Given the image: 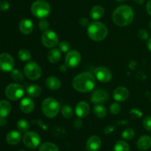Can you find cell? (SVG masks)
<instances>
[{
	"instance_id": "cell-5",
	"label": "cell",
	"mask_w": 151,
	"mask_h": 151,
	"mask_svg": "<svg viewBox=\"0 0 151 151\" xmlns=\"http://www.w3.org/2000/svg\"><path fill=\"white\" fill-rule=\"evenodd\" d=\"M31 12L35 17L43 19L50 15L51 7L45 0H36L31 5Z\"/></svg>"
},
{
	"instance_id": "cell-30",
	"label": "cell",
	"mask_w": 151,
	"mask_h": 151,
	"mask_svg": "<svg viewBox=\"0 0 151 151\" xmlns=\"http://www.w3.org/2000/svg\"><path fill=\"white\" fill-rule=\"evenodd\" d=\"M114 151H130V147L126 142L120 140L115 144Z\"/></svg>"
},
{
	"instance_id": "cell-37",
	"label": "cell",
	"mask_w": 151,
	"mask_h": 151,
	"mask_svg": "<svg viewBox=\"0 0 151 151\" xmlns=\"http://www.w3.org/2000/svg\"><path fill=\"white\" fill-rule=\"evenodd\" d=\"M138 37L142 41H147L149 38L148 32L144 29H139L138 32Z\"/></svg>"
},
{
	"instance_id": "cell-36",
	"label": "cell",
	"mask_w": 151,
	"mask_h": 151,
	"mask_svg": "<svg viewBox=\"0 0 151 151\" xmlns=\"http://www.w3.org/2000/svg\"><path fill=\"white\" fill-rule=\"evenodd\" d=\"M49 27H50V23H49L48 21L45 20L44 19H41L38 23V28H39L40 30L43 31V32L48 30Z\"/></svg>"
},
{
	"instance_id": "cell-31",
	"label": "cell",
	"mask_w": 151,
	"mask_h": 151,
	"mask_svg": "<svg viewBox=\"0 0 151 151\" xmlns=\"http://www.w3.org/2000/svg\"><path fill=\"white\" fill-rule=\"evenodd\" d=\"M17 128L21 132L26 133L29 131V124L26 119H20L17 122Z\"/></svg>"
},
{
	"instance_id": "cell-2",
	"label": "cell",
	"mask_w": 151,
	"mask_h": 151,
	"mask_svg": "<svg viewBox=\"0 0 151 151\" xmlns=\"http://www.w3.org/2000/svg\"><path fill=\"white\" fill-rule=\"evenodd\" d=\"M134 19V12L131 7L128 5H121L116 7L112 14L114 23L119 27L129 25Z\"/></svg>"
},
{
	"instance_id": "cell-7",
	"label": "cell",
	"mask_w": 151,
	"mask_h": 151,
	"mask_svg": "<svg viewBox=\"0 0 151 151\" xmlns=\"http://www.w3.org/2000/svg\"><path fill=\"white\" fill-rule=\"evenodd\" d=\"M24 94L22 86L18 83H11L6 87L5 95L10 100H18L22 98Z\"/></svg>"
},
{
	"instance_id": "cell-9",
	"label": "cell",
	"mask_w": 151,
	"mask_h": 151,
	"mask_svg": "<svg viewBox=\"0 0 151 151\" xmlns=\"http://www.w3.org/2000/svg\"><path fill=\"white\" fill-rule=\"evenodd\" d=\"M23 143L27 148L33 150L40 145L41 137L36 132L27 131L24 134Z\"/></svg>"
},
{
	"instance_id": "cell-41",
	"label": "cell",
	"mask_w": 151,
	"mask_h": 151,
	"mask_svg": "<svg viewBox=\"0 0 151 151\" xmlns=\"http://www.w3.org/2000/svg\"><path fill=\"white\" fill-rule=\"evenodd\" d=\"M53 134L54 135H56V134H58V137H60V136H63V134H66V132H65V130L62 129V128H59V127H57V128H55L54 131H53Z\"/></svg>"
},
{
	"instance_id": "cell-51",
	"label": "cell",
	"mask_w": 151,
	"mask_h": 151,
	"mask_svg": "<svg viewBox=\"0 0 151 151\" xmlns=\"http://www.w3.org/2000/svg\"><path fill=\"white\" fill-rule=\"evenodd\" d=\"M149 27H150V28L151 29V21L150 22V23H149Z\"/></svg>"
},
{
	"instance_id": "cell-32",
	"label": "cell",
	"mask_w": 151,
	"mask_h": 151,
	"mask_svg": "<svg viewBox=\"0 0 151 151\" xmlns=\"http://www.w3.org/2000/svg\"><path fill=\"white\" fill-rule=\"evenodd\" d=\"M11 78L16 82H22L24 80V75L19 69H13L11 71Z\"/></svg>"
},
{
	"instance_id": "cell-35",
	"label": "cell",
	"mask_w": 151,
	"mask_h": 151,
	"mask_svg": "<svg viewBox=\"0 0 151 151\" xmlns=\"http://www.w3.org/2000/svg\"><path fill=\"white\" fill-rule=\"evenodd\" d=\"M59 50L62 52L67 53L70 50V44H69V42L66 41H61V42L59 43Z\"/></svg>"
},
{
	"instance_id": "cell-12",
	"label": "cell",
	"mask_w": 151,
	"mask_h": 151,
	"mask_svg": "<svg viewBox=\"0 0 151 151\" xmlns=\"http://www.w3.org/2000/svg\"><path fill=\"white\" fill-rule=\"evenodd\" d=\"M109 99V94L103 88H98L91 94V102L94 104L106 103Z\"/></svg>"
},
{
	"instance_id": "cell-27",
	"label": "cell",
	"mask_w": 151,
	"mask_h": 151,
	"mask_svg": "<svg viewBox=\"0 0 151 151\" xmlns=\"http://www.w3.org/2000/svg\"><path fill=\"white\" fill-rule=\"evenodd\" d=\"M60 111H61L62 116L66 119H71L74 115L73 109L68 105H64L63 106H62Z\"/></svg>"
},
{
	"instance_id": "cell-11",
	"label": "cell",
	"mask_w": 151,
	"mask_h": 151,
	"mask_svg": "<svg viewBox=\"0 0 151 151\" xmlns=\"http://www.w3.org/2000/svg\"><path fill=\"white\" fill-rule=\"evenodd\" d=\"M81 55L77 50H71L68 52L65 58V63L68 67L75 68L81 63Z\"/></svg>"
},
{
	"instance_id": "cell-15",
	"label": "cell",
	"mask_w": 151,
	"mask_h": 151,
	"mask_svg": "<svg viewBox=\"0 0 151 151\" xmlns=\"http://www.w3.org/2000/svg\"><path fill=\"white\" fill-rule=\"evenodd\" d=\"M113 97L114 99L117 102L125 101L129 97V91L125 87L119 86L114 91Z\"/></svg>"
},
{
	"instance_id": "cell-42",
	"label": "cell",
	"mask_w": 151,
	"mask_h": 151,
	"mask_svg": "<svg viewBox=\"0 0 151 151\" xmlns=\"http://www.w3.org/2000/svg\"><path fill=\"white\" fill-rule=\"evenodd\" d=\"M82 126H83V121L81 120V118L75 120V122H74V127H75L76 129H80Z\"/></svg>"
},
{
	"instance_id": "cell-25",
	"label": "cell",
	"mask_w": 151,
	"mask_h": 151,
	"mask_svg": "<svg viewBox=\"0 0 151 151\" xmlns=\"http://www.w3.org/2000/svg\"><path fill=\"white\" fill-rule=\"evenodd\" d=\"M27 94L31 97H38L41 94V88L36 84L29 85L27 88Z\"/></svg>"
},
{
	"instance_id": "cell-47",
	"label": "cell",
	"mask_w": 151,
	"mask_h": 151,
	"mask_svg": "<svg viewBox=\"0 0 151 151\" xmlns=\"http://www.w3.org/2000/svg\"><path fill=\"white\" fill-rule=\"evenodd\" d=\"M7 124V120L4 117H0V126L3 127Z\"/></svg>"
},
{
	"instance_id": "cell-21",
	"label": "cell",
	"mask_w": 151,
	"mask_h": 151,
	"mask_svg": "<svg viewBox=\"0 0 151 151\" xmlns=\"http://www.w3.org/2000/svg\"><path fill=\"white\" fill-rule=\"evenodd\" d=\"M46 86L47 88L52 91H56L59 89L61 86L60 81L55 76H50L46 80Z\"/></svg>"
},
{
	"instance_id": "cell-50",
	"label": "cell",
	"mask_w": 151,
	"mask_h": 151,
	"mask_svg": "<svg viewBox=\"0 0 151 151\" xmlns=\"http://www.w3.org/2000/svg\"><path fill=\"white\" fill-rule=\"evenodd\" d=\"M115 1H119V2H121V1H125V0H115Z\"/></svg>"
},
{
	"instance_id": "cell-24",
	"label": "cell",
	"mask_w": 151,
	"mask_h": 151,
	"mask_svg": "<svg viewBox=\"0 0 151 151\" xmlns=\"http://www.w3.org/2000/svg\"><path fill=\"white\" fill-rule=\"evenodd\" d=\"M11 111V105L7 100L0 101V117L7 116Z\"/></svg>"
},
{
	"instance_id": "cell-18",
	"label": "cell",
	"mask_w": 151,
	"mask_h": 151,
	"mask_svg": "<svg viewBox=\"0 0 151 151\" xmlns=\"http://www.w3.org/2000/svg\"><path fill=\"white\" fill-rule=\"evenodd\" d=\"M34 25L29 19H24L19 23V29L24 35H29L33 31Z\"/></svg>"
},
{
	"instance_id": "cell-19",
	"label": "cell",
	"mask_w": 151,
	"mask_h": 151,
	"mask_svg": "<svg viewBox=\"0 0 151 151\" xmlns=\"http://www.w3.org/2000/svg\"><path fill=\"white\" fill-rule=\"evenodd\" d=\"M21 139H22V135L17 131H10L6 137V141L9 145H11L19 144Z\"/></svg>"
},
{
	"instance_id": "cell-17",
	"label": "cell",
	"mask_w": 151,
	"mask_h": 151,
	"mask_svg": "<svg viewBox=\"0 0 151 151\" xmlns=\"http://www.w3.org/2000/svg\"><path fill=\"white\" fill-rule=\"evenodd\" d=\"M101 146V139L97 136H91L86 142V150L88 151H97Z\"/></svg>"
},
{
	"instance_id": "cell-45",
	"label": "cell",
	"mask_w": 151,
	"mask_h": 151,
	"mask_svg": "<svg viewBox=\"0 0 151 151\" xmlns=\"http://www.w3.org/2000/svg\"><path fill=\"white\" fill-rule=\"evenodd\" d=\"M146 10H147V13L151 16V0H149L147 1V4H146Z\"/></svg>"
},
{
	"instance_id": "cell-16",
	"label": "cell",
	"mask_w": 151,
	"mask_h": 151,
	"mask_svg": "<svg viewBox=\"0 0 151 151\" xmlns=\"http://www.w3.org/2000/svg\"><path fill=\"white\" fill-rule=\"evenodd\" d=\"M19 107L23 113L29 114L35 109V102L30 97H24L21 100Z\"/></svg>"
},
{
	"instance_id": "cell-43",
	"label": "cell",
	"mask_w": 151,
	"mask_h": 151,
	"mask_svg": "<svg viewBox=\"0 0 151 151\" xmlns=\"http://www.w3.org/2000/svg\"><path fill=\"white\" fill-rule=\"evenodd\" d=\"M79 23L80 24L82 25V26L83 27H86L88 26V25H89V22H88V19H86V18H81L79 20Z\"/></svg>"
},
{
	"instance_id": "cell-8",
	"label": "cell",
	"mask_w": 151,
	"mask_h": 151,
	"mask_svg": "<svg viewBox=\"0 0 151 151\" xmlns=\"http://www.w3.org/2000/svg\"><path fill=\"white\" fill-rule=\"evenodd\" d=\"M41 42L47 48H53L58 44L59 38L55 32L48 29L41 35Z\"/></svg>"
},
{
	"instance_id": "cell-28",
	"label": "cell",
	"mask_w": 151,
	"mask_h": 151,
	"mask_svg": "<svg viewBox=\"0 0 151 151\" xmlns=\"http://www.w3.org/2000/svg\"><path fill=\"white\" fill-rule=\"evenodd\" d=\"M38 151H59L58 147L52 142H44L39 147Z\"/></svg>"
},
{
	"instance_id": "cell-52",
	"label": "cell",
	"mask_w": 151,
	"mask_h": 151,
	"mask_svg": "<svg viewBox=\"0 0 151 151\" xmlns=\"http://www.w3.org/2000/svg\"><path fill=\"white\" fill-rule=\"evenodd\" d=\"M20 151H25V150H20Z\"/></svg>"
},
{
	"instance_id": "cell-33",
	"label": "cell",
	"mask_w": 151,
	"mask_h": 151,
	"mask_svg": "<svg viewBox=\"0 0 151 151\" xmlns=\"http://www.w3.org/2000/svg\"><path fill=\"white\" fill-rule=\"evenodd\" d=\"M135 137V131L133 128H127L122 133V137L124 139L131 140Z\"/></svg>"
},
{
	"instance_id": "cell-10",
	"label": "cell",
	"mask_w": 151,
	"mask_h": 151,
	"mask_svg": "<svg viewBox=\"0 0 151 151\" xmlns=\"http://www.w3.org/2000/svg\"><path fill=\"white\" fill-rule=\"evenodd\" d=\"M15 66L13 58L8 53L0 54V70L4 72H11Z\"/></svg>"
},
{
	"instance_id": "cell-48",
	"label": "cell",
	"mask_w": 151,
	"mask_h": 151,
	"mask_svg": "<svg viewBox=\"0 0 151 151\" xmlns=\"http://www.w3.org/2000/svg\"><path fill=\"white\" fill-rule=\"evenodd\" d=\"M146 45H147V49L151 52V38H148L147 43H146Z\"/></svg>"
},
{
	"instance_id": "cell-34",
	"label": "cell",
	"mask_w": 151,
	"mask_h": 151,
	"mask_svg": "<svg viewBox=\"0 0 151 151\" xmlns=\"http://www.w3.org/2000/svg\"><path fill=\"white\" fill-rule=\"evenodd\" d=\"M109 111H110L111 114L114 115L118 114L120 113L121 111V106L119 103H114L113 104H111L109 107Z\"/></svg>"
},
{
	"instance_id": "cell-20",
	"label": "cell",
	"mask_w": 151,
	"mask_h": 151,
	"mask_svg": "<svg viewBox=\"0 0 151 151\" xmlns=\"http://www.w3.org/2000/svg\"><path fill=\"white\" fill-rule=\"evenodd\" d=\"M137 147L141 150H147L151 147V138L145 135L140 137L137 141Z\"/></svg>"
},
{
	"instance_id": "cell-4",
	"label": "cell",
	"mask_w": 151,
	"mask_h": 151,
	"mask_svg": "<svg viewBox=\"0 0 151 151\" xmlns=\"http://www.w3.org/2000/svg\"><path fill=\"white\" fill-rule=\"evenodd\" d=\"M41 109L44 116L52 119L58 114L60 110V106L58 101L55 99L53 97H48L43 101Z\"/></svg>"
},
{
	"instance_id": "cell-26",
	"label": "cell",
	"mask_w": 151,
	"mask_h": 151,
	"mask_svg": "<svg viewBox=\"0 0 151 151\" xmlns=\"http://www.w3.org/2000/svg\"><path fill=\"white\" fill-rule=\"evenodd\" d=\"M94 115L98 118H104L107 115V110L103 106L100 104H96L93 109Z\"/></svg>"
},
{
	"instance_id": "cell-40",
	"label": "cell",
	"mask_w": 151,
	"mask_h": 151,
	"mask_svg": "<svg viewBox=\"0 0 151 151\" xmlns=\"http://www.w3.org/2000/svg\"><path fill=\"white\" fill-rule=\"evenodd\" d=\"M10 7V4L7 1H1L0 2V10L1 11H7Z\"/></svg>"
},
{
	"instance_id": "cell-38",
	"label": "cell",
	"mask_w": 151,
	"mask_h": 151,
	"mask_svg": "<svg viewBox=\"0 0 151 151\" xmlns=\"http://www.w3.org/2000/svg\"><path fill=\"white\" fill-rule=\"evenodd\" d=\"M143 127L147 131H151V116H147L143 119Z\"/></svg>"
},
{
	"instance_id": "cell-6",
	"label": "cell",
	"mask_w": 151,
	"mask_h": 151,
	"mask_svg": "<svg viewBox=\"0 0 151 151\" xmlns=\"http://www.w3.org/2000/svg\"><path fill=\"white\" fill-rule=\"evenodd\" d=\"M24 72L28 79L36 81L39 79L42 74L41 68L36 62L31 61L27 63L24 67Z\"/></svg>"
},
{
	"instance_id": "cell-22",
	"label": "cell",
	"mask_w": 151,
	"mask_h": 151,
	"mask_svg": "<svg viewBox=\"0 0 151 151\" xmlns=\"http://www.w3.org/2000/svg\"><path fill=\"white\" fill-rule=\"evenodd\" d=\"M47 58L48 60L51 63H57L60 61V58H61V53H60V50L58 49H52L50 50L47 54Z\"/></svg>"
},
{
	"instance_id": "cell-46",
	"label": "cell",
	"mask_w": 151,
	"mask_h": 151,
	"mask_svg": "<svg viewBox=\"0 0 151 151\" xmlns=\"http://www.w3.org/2000/svg\"><path fill=\"white\" fill-rule=\"evenodd\" d=\"M67 68H68V66L66 64V63H65V64H62L60 66V71L61 72H66V70H67Z\"/></svg>"
},
{
	"instance_id": "cell-29",
	"label": "cell",
	"mask_w": 151,
	"mask_h": 151,
	"mask_svg": "<svg viewBox=\"0 0 151 151\" xmlns=\"http://www.w3.org/2000/svg\"><path fill=\"white\" fill-rule=\"evenodd\" d=\"M18 57L22 61H28L31 59V53L26 49H22L18 52Z\"/></svg>"
},
{
	"instance_id": "cell-14",
	"label": "cell",
	"mask_w": 151,
	"mask_h": 151,
	"mask_svg": "<svg viewBox=\"0 0 151 151\" xmlns=\"http://www.w3.org/2000/svg\"><path fill=\"white\" fill-rule=\"evenodd\" d=\"M90 112V106L86 102L81 101L75 107V114L79 118H85Z\"/></svg>"
},
{
	"instance_id": "cell-1",
	"label": "cell",
	"mask_w": 151,
	"mask_h": 151,
	"mask_svg": "<svg viewBox=\"0 0 151 151\" xmlns=\"http://www.w3.org/2000/svg\"><path fill=\"white\" fill-rule=\"evenodd\" d=\"M72 83L76 91L86 93L94 89L96 85V80L93 74L90 72H82L74 78Z\"/></svg>"
},
{
	"instance_id": "cell-49",
	"label": "cell",
	"mask_w": 151,
	"mask_h": 151,
	"mask_svg": "<svg viewBox=\"0 0 151 151\" xmlns=\"http://www.w3.org/2000/svg\"><path fill=\"white\" fill-rule=\"evenodd\" d=\"M134 1L137 4H142L144 3L145 0H134Z\"/></svg>"
},
{
	"instance_id": "cell-23",
	"label": "cell",
	"mask_w": 151,
	"mask_h": 151,
	"mask_svg": "<svg viewBox=\"0 0 151 151\" xmlns=\"http://www.w3.org/2000/svg\"><path fill=\"white\" fill-rule=\"evenodd\" d=\"M105 14V10L101 5H95L90 11V17L93 20H98L103 18Z\"/></svg>"
},
{
	"instance_id": "cell-44",
	"label": "cell",
	"mask_w": 151,
	"mask_h": 151,
	"mask_svg": "<svg viewBox=\"0 0 151 151\" xmlns=\"http://www.w3.org/2000/svg\"><path fill=\"white\" fill-rule=\"evenodd\" d=\"M114 130V127L111 126V125H109V126L106 127V128H105V133L107 134H111V133L113 132Z\"/></svg>"
},
{
	"instance_id": "cell-3",
	"label": "cell",
	"mask_w": 151,
	"mask_h": 151,
	"mask_svg": "<svg viewBox=\"0 0 151 151\" xmlns=\"http://www.w3.org/2000/svg\"><path fill=\"white\" fill-rule=\"evenodd\" d=\"M108 28L104 24L100 22H93L89 24L87 29L88 36L94 41H101L108 35Z\"/></svg>"
},
{
	"instance_id": "cell-13",
	"label": "cell",
	"mask_w": 151,
	"mask_h": 151,
	"mask_svg": "<svg viewBox=\"0 0 151 151\" xmlns=\"http://www.w3.org/2000/svg\"><path fill=\"white\" fill-rule=\"evenodd\" d=\"M94 75L99 81L102 83H109L112 78L111 72L104 66H100L96 68L94 70Z\"/></svg>"
},
{
	"instance_id": "cell-39",
	"label": "cell",
	"mask_w": 151,
	"mask_h": 151,
	"mask_svg": "<svg viewBox=\"0 0 151 151\" xmlns=\"http://www.w3.org/2000/svg\"><path fill=\"white\" fill-rule=\"evenodd\" d=\"M130 114L131 115V116H132L133 118L139 119V118L142 116V112L137 109H131V111H130Z\"/></svg>"
}]
</instances>
